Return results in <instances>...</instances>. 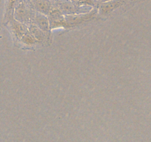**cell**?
I'll return each mask as SVG.
<instances>
[{
    "instance_id": "1",
    "label": "cell",
    "mask_w": 151,
    "mask_h": 142,
    "mask_svg": "<svg viewBox=\"0 0 151 142\" xmlns=\"http://www.w3.org/2000/svg\"><path fill=\"white\" fill-rule=\"evenodd\" d=\"M52 2V5L57 7L64 16L86 13L92 10L91 7L80 6L71 0H54Z\"/></svg>"
},
{
    "instance_id": "2",
    "label": "cell",
    "mask_w": 151,
    "mask_h": 142,
    "mask_svg": "<svg viewBox=\"0 0 151 142\" xmlns=\"http://www.w3.org/2000/svg\"><path fill=\"white\" fill-rule=\"evenodd\" d=\"M34 10H32L24 1H20L16 6L13 18L16 20L29 26L32 22Z\"/></svg>"
},
{
    "instance_id": "3",
    "label": "cell",
    "mask_w": 151,
    "mask_h": 142,
    "mask_svg": "<svg viewBox=\"0 0 151 142\" xmlns=\"http://www.w3.org/2000/svg\"><path fill=\"white\" fill-rule=\"evenodd\" d=\"M97 10L96 8L92 9L90 12L86 13H81V14L67 15L65 16V19L66 22V28H72L76 25L87 22L90 19H93L97 13Z\"/></svg>"
},
{
    "instance_id": "4",
    "label": "cell",
    "mask_w": 151,
    "mask_h": 142,
    "mask_svg": "<svg viewBox=\"0 0 151 142\" xmlns=\"http://www.w3.org/2000/svg\"><path fill=\"white\" fill-rule=\"evenodd\" d=\"M48 18L50 19V28L51 30L58 28H66V22L65 19V16L57 8L52 5L50 13L48 14Z\"/></svg>"
},
{
    "instance_id": "5",
    "label": "cell",
    "mask_w": 151,
    "mask_h": 142,
    "mask_svg": "<svg viewBox=\"0 0 151 142\" xmlns=\"http://www.w3.org/2000/svg\"><path fill=\"white\" fill-rule=\"evenodd\" d=\"M27 5L32 10L48 16L52 7V2L50 0H27Z\"/></svg>"
},
{
    "instance_id": "6",
    "label": "cell",
    "mask_w": 151,
    "mask_h": 142,
    "mask_svg": "<svg viewBox=\"0 0 151 142\" xmlns=\"http://www.w3.org/2000/svg\"><path fill=\"white\" fill-rule=\"evenodd\" d=\"M6 24L8 25L13 35L19 41H20L22 37L29 31L27 25L16 20L13 17H12Z\"/></svg>"
},
{
    "instance_id": "7",
    "label": "cell",
    "mask_w": 151,
    "mask_h": 142,
    "mask_svg": "<svg viewBox=\"0 0 151 142\" xmlns=\"http://www.w3.org/2000/svg\"><path fill=\"white\" fill-rule=\"evenodd\" d=\"M32 22L41 30L43 32L47 33L50 36V23L48 16L42 13L34 11L32 16Z\"/></svg>"
},
{
    "instance_id": "8",
    "label": "cell",
    "mask_w": 151,
    "mask_h": 142,
    "mask_svg": "<svg viewBox=\"0 0 151 142\" xmlns=\"http://www.w3.org/2000/svg\"><path fill=\"white\" fill-rule=\"evenodd\" d=\"M125 2V0H111L105 3H101L99 5V11L103 15L110 13L115 9L120 7Z\"/></svg>"
},
{
    "instance_id": "9",
    "label": "cell",
    "mask_w": 151,
    "mask_h": 142,
    "mask_svg": "<svg viewBox=\"0 0 151 142\" xmlns=\"http://www.w3.org/2000/svg\"><path fill=\"white\" fill-rule=\"evenodd\" d=\"M29 28V31L35 38L38 41V42H47L49 41L50 38V36L47 35L44 32H43L40 28H38L33 22L30 24L28 26Z\"/></svg>"
},
{
    "instance_id": "10",
    "label": "cell",
    "mask_w": 151,
    "mask_h": 142,
    "mask_svg": "<svg viewBox=\"0 0 151 142\" xmlns=\"http://www.w3.org/2000/svg\"><path fill=\"white\" fill-rule=\"evenodd\" d=\"M19 0H7L6 2V10L4 14V22L7 23L12 17H13V13L16 6L17 5Z\"/></svg>"
},
{
    "instance_id": "11",
    "label": "cell",
    "mask_w": 151,
    "mask_h": 142,
    "mask_svg": "<svg viewBox=\"0 0 151 142\" xmlns=\"http://www.w3.org/2000/svg\"><path fill=\"white\" fill-rule=\"evenodd\" d=\"M20 41L22 43H23V44L28 46H33L37 44L38 43H39L38 40L29 33V31H28V32L22 37V39L20 40Z\"/></svg>"
},
{
    "instance_id": "12",
    "label": "cell",
    "mask_w": 151,
    "mask_h": 142,
    "mask_svg": "<svg viewBox=\"0 0 151 142\" xmlns=\"http://www.w3.org/2000/svg\"><path fill=\"white\" fill-rule=\"evenodd\" d=\"M80 6H86V7H99L100 3L97 0H79L78 2H75Z\"/></svg>"
},
{
    "instance_id": "13",
    "label": "cell",
    "mask_w": 151,
    "mask_h": 142,
    "mask_svg": "<svg viewBox=\"0 0 151 142\" xmlns=\"http://www.w3.org/2000/svg\"><path fill=\"white\" fill-rule=\"evenodd\" d=\"M97 1H98L100 4H101V3H105V2H107V1H111V0H97Z\"/></svg>"
},
{
    "instance_id": "14",
    "label": "cell",
    "mask_w": 151,
    "mask_h": 142,
    "mask_svg": "<svg viewBox=\"0 0 151 142\" xmlns=\"http://www.w3.org/2000/svg\"><path fill=\"white\" fill-rule=\"evenodd\" d=\"M71 1H74V2H78V1H79V0H71Z\"/></svg>"
},
{
    "instance_id": "15",
    "label": "cell",
    "mask_w": 151,
    "mask_h": 142,
    "mask_svg": "<svg viewBox=\"0 0 151 142\" xmlns=\"http://www.w3.org/2000/svg\"><path fill=\"white\" fill-rule=\"evenodd\" d=\"M52 1H54V0H52Z\"/></svg>"
}]
</instances>
